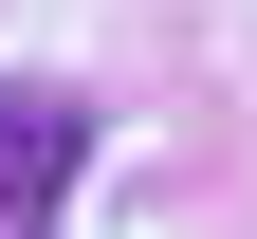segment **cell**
<instances>
[{"label": "cell", "mask_w": 257, "mask_h": 239, "mask_svg": "<svg viewBox=\"0 0 257 239\" xmlns=\"http://www.w3.org/2000/svg\"><path fill=\"white\" fill-rule=\"evenodd\" d=\"M74 166H92V111H74V92H19V74H0V239H37L55 202H74Z\"/></svg>", "instance_id": "6da1fadb"}]
</instances>
